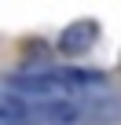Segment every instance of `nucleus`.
Here are the masks:
<instances>
[{"mask_svg":"<svg viewBox=\"0 0 121 125\" xmlns=\"http://www.w3.org/2000/svg\"><path fill=\"white\" fill-rule=\"evenodd\" d=\"M95 41V22H70L59 33V55H84Z\"/></svg>","mask_w":121,"mask_h":125,"instance_id":"1","label":"nucleus"}]
</instances>
